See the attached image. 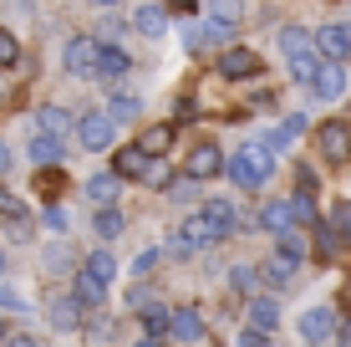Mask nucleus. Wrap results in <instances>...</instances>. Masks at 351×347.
<instances>
[{
	"instance_id": "39",
	"label": "nucleus",
	"mask_w": 351,
	"mask_h": 347,
	"mask_svg": "<svg viewBox=\"0 0 351 347\" xmlns=\"http://www.w3.org/2000/svg\"><path fill=\"white\" fill-rule=\"evenodd\" d=\"M153 266H158V250H138V260H132V271H138V281L148 276Z\"/></svg>"
},
{
	"instance_id": "36",
	"label": "nucleus",
	"mask_w": 351,
	"mask_h": 347,
	"mask_svg": "<svg viewBox=\"0 0 351 347\" xmlns=\"http://www.w3.org/2000/svg\"><path fill=\"white\" fill-rule=\"evenodd\" d=\"M184 46H189V52H204V46H214V41H209V26H184Z\"/></svg>"
},
{
	"instance_id": "48",
	"label": "nucleus",
	"mask_w": 351,
	"mask_h": 347,
	"mask_svg": "<svg viewBox=\"0 0 351 347\" xmlns=\"http://www.w3.org/2000/svg\"><path fill=\"white\" fill-rule=\"evenodd\" d=\"M5 337H10V332H5V327H0V347H5Z\"/></svg>"
},
{
	"instance_id": "28",
	"label": "nucleus",
	"mask_w": 351,
	"mask_h": 347,
	"mask_svg": "<svg viewBox=\"0 0 351 347\" xmlns=\"http://www.w3.org/2000/svg\"><path fill=\"white\" fill-rule=\"evenodd\" d=\"M107 113H112L117 123H132V117L143 113V102L132 98V92H112V98H107Z\"/></svg>"
},
{
	"instance_id": "14",
	"label": "nucleus",
	"mask_w": 351,
	"mask_h": 347,
	"mask_svg": "<svg viewBox=\"0 0 351 347\" xmlns=\"http://www.w3.org/2000/svg\"><path fill=\"white\" fill-rule=\"evenodd\" d=\"M31 164H41V169H51V164H62V138L56 133H46V128H36L31 133Z\"/></svg>"
},
{
	"instance_id": "4",
	"label": "nucleus",
	"mask_w": 351,
	"mask_h": 347,
	"mask_svg": "<svg viewBox=\"0 0 351 347\" xmlns=\"http://www.w3.org/2000/svg\"><path fill=\"white\" fill-rule=\"evenodd\" d=\"M112 138H117V117H112V113H87V117H77V143H82L87 153L112 148Z\"/></svg>"
},
{
	"instance_id": "11",
	"label": "nucleus",
	"mask_w": 351,
	"mask_h": 347,
	"mask_svg": "<svg viewBox=\"0 0 351 347\" xmlns=\"http://www.w3.org/2000/svg\"><path fill=\"white\" fill-rule=\"evenodd\" d=\"M311 98H316V102H336V98H346V62H326V67H321V77L311 82Z\"/></svg>"
},
{
	"instance_id": "32",
	"label": "nucleus",
	"mask_w": 351,
	"mask_h": 347,
	"mask_svg": "<svg viewBox=\"0 0 351 347\" xmlns=\"http://www.w3.org/2000/svg\"><path fill=\"white\" fill-rule=\"evenodd\" d=\"M341 225H316V245H321V256H341Z\"/></svg>"
},
{
	"instance_id": "25",
	"label": "nucleus",
	"mask_w": 351,
	"mask_h": 347,
	"mask_svg": "<svg viewBox=\"0 0 351 347\" xmlns=\"http://www.w3.org/2000/svg\"><path fill=\"white\" fill-rule=\"evenodd\" d=\"M290 62V77L300 82V87H311V82L321 77V62H316V52H295V56H285Z\"/></svg>"
},
{
	"instance_id": "15",
	"label": "nucleus",
	"mask_w": 351,
	"mask_h": 347,
	"mask_svg": "<svg viewBox=\"0 0 351 347\" xmlns=\"http://www.w3.org/2000/svg\"><path fill=\"white\" fill-rule=\"evenodd\" d=\"M112 169L123 174V179H143V174H153V159L132 143V148H117V153H112Z\"/></svg>"
},
{
	"instance_id": "33",
	"label": "nucleus",
	"mask_w": 351,
	"mask_h": 347,
	"mask_svg": "<svg viewBox=\"0 0 351 347\" xmlns=\"http://www.w3.org/2000/svg\"><path fill=\"white\" fill-rule=\"evenodd\" d=\"M21 62V41L10 31H0V67H16Z\"/></svg>"
},
{
	"instance_id": "38",
	"label": "nucleus",
	"mask_w": 351,
	"mask_h": 347,
	"mask_svg": "<svg viewBox=\"0 0 351 347\" xmlns=\"http://www.w3.org/2000/svg\"><path fill=\"white\" fill-rule=\"evenodd\" d=\"M128 306H132V312H143V306H153V286H132V296H128Z\"/></svg>"
},
{
	"instance_id": "47",
	"label": "nucleus",
	"mask_w": 351,
	"mask_h": 347,
	"mask_svg": "<svg viewBox=\"0 0 351 347\" xmlns=\"http://www.w3.org/2000/svg\"><path fill=\"white\" fill-rule=\"evenodd\" d=\"M0 276H5V250H0Z\"/></svg>"
},
{
	"instance_id": "10",
	"label": "nucleus",
	"mask_w": 351,
	"mask_h": 347,
	"mask_svg": "<svg viewBox=\"0 0 351 347\" xmlns=\"http://www.w3.org/2000/svg\"><path fill=\"white\" fill-rule=\"evenodd\" d=\"M316 52L326 56V62H346V56H351V26H341V21L321 26L316 31Z\"/></svg>"
},
{
	"instance_id": "18",
	"label": "nucleus",
	"mask_w": 351,
	"mask_h": 347,
	"mask_svg": "<svg viewBox=\"0 0 351 347\" xmlns=\"http://www.w3.org/2000/svg\"><path fill=\"white\" fill-rule=\"evenodd\" d=\"M173 342H199L204 337V317L193 312V306H178L173 312V332H168Z\"/></svg>"
},
{
	"instance_id": "7",
	"label": "nucleus",
	"mask_w": 351,
	"mask_h": 347,
	"mask_svg": "<svg viewBox=\"0 0 351 347\" xmlns=\"http://www.w3.org/2000/svg\"><path fill=\"white\" fill-rule=\"evenodd\" d=\"M265 62H260V52H250V46H224V56H219V71L229 82H245V77H255Z\"/></svg>"
},
{
	"instance_id": "6",
	"label": "nucleus",
	"mask_w": 351,
	"mask_h": 347,
	"mask_svg": "<svg viewBox=\"0 0 351 347\" xmlns=\"http://www.w3.org/2000/svg\"><path fill=\"white\" fill-rule=\"evenodd\" d=\"M300 337H306L311 347H331L336 312H331V306H311V312H300Z\"/></svg>"
},
{
	"instance_id": "23",
	"label": "nucleus",
	"mask_w": 351,
	"mask_h": 347,
	"mask_svg": "<svg viewBox=\"0 0 351 347\" xmlns=\"http://www.w3.org/2000/svg\"><path fill=\"white\" fill-rule=\"evenodd\" d=\"M36 128H46V133H56V138H62V133H66V128H77V123H71V113H66V107H56V102H46V107H41V113H36Z\"/></svg>"
},
{
	"instance_id": "30",
	"label": "nucleus",
	"mask_w": 351,
	"mask_h": 347,
	"mask_svg": "<svg viewBox=\"0 0 351 347\" xmlns=\"http://www.w3.org/2000/svg\"><path fill=\"white\" fill-rule=\"evenodd\" d=\"M92 225H97V235H102V240H112V235H123V214H117L112 205H102L92 214Z\"/></svg>"
},
{
	"instance_id": "44",
	"label": "nucleus",
	"mask_w": 351,
	"mask_h": 347,
	"mask_svg": "<svg viewBox=\"0 0 351 347\" xmlns=\"http://www.w3.org/2000/svg\"><path fill=\"white\" fill-rule=\"evenodd\" d=\"M10 164H16V159H10V148L0 143V174H10Z\"/></svg>"
},
{
	"instance_id": "40",
	"label": "nucleus",
	"mask_w": 351,
	"mask_h": 347,
	"mask_svg": "<svg viewBox=\"0 0 351 347\" xmlns=\"http://www.w3.org/2000/svg\"><path fill=\"white\" fill-rule=\"evenodd\" d=\"M66 225H71V220H66V210H62V205L46 210V230H66Z\"/></svg>"
},
{
	"instance_id": "27",
	"label": "nucleus",
	"mask_w": 351,
	"mask_h": 347,
	"mask_svg": "<svg viewBox=\"0 0 351 347\" xmlns=\"http://www.w3.org/2000/svg\"><path fill=\"white\" fill-rule=\"evenodd\" d=\"M239 16H245V10H239V0H209V21H214V26L234 31V26H239Z\"/></svg>"
},
{
	"instance_id": "13",
	"label": "nucleus",
	"mask_w": 351,
	"mask_h": 347,
	"mask_svg": "<svg viewBox=\"0 0 351 347\" xmlns=\"http://www.w3.org/2000/svg\"><path fill=\"white\" fill-rule=\"evenodd\" d=\"M82 312H87V302H82V296H56V302L46 306L51 327H62V332H77V327H82Z\"/></svg>"
},
{
	"instance_id": "45",
	"label": "nucleus",
	"mask_w": 351,
	"mask_h": 347,
	"mask_svg": "<svg viewBox=\"0 0 351 347\" xmlns=\"http://www.w3.org/2000/svg\"><path fill=\"white\" fill-rule=\"evenodd\" d=\"M132 347H163V337H138Z\"/></svg>"
},
{
	"instance_id": "3",
	"label": "nucleus",
	"mask_w": 351,
	"mask_h": 347,
	"mask_svg": "<svg viewBox=\"0 0 351 347\" xmlns=\"http://www.w3.org/2000/svg\"><path fill=\"white\" fill-rule=\"evenodd\" d=\"M214 240H224V235L214 230V220L199 210V214H189L184 230L173 235V256H193V250H204V245H214Z\"/></svg>"
},
{
	"instance_id": "5",
	"label": "nucleus",
	"mask_w": 351,
	"mask_h": 347,
	"mask_svg": "<svg viewBox=\"0 0 351 347\" xmlns=\"http://www.w3.org/2000/svg\"><path fill=\"white\" fill-rule=\"evenodd\" d=\"M97 62H102V46H97L92 36H71L66 41V52H62L66 77H97Z\"/></svg>"
},
{
	"instance_id": "21",
	"label": "nucleus",
	"mask_w": 351,
	"mask_h": 347,
	"mask_svg": "<svg viewBox=\"0 0 351 347\" xmlns=\"http://www.w3.org/2000/svg\"><path fill=\"white\" fill-rule=\"evenodd\" d=\"M123 71H128V52L107 41V46H102V62H97V77H102V82H117Z\"/></svg>"
},
{
	"instance_id": "49",
	"label": "nucleus",
	"mask_w": 351,
	"mask_h": 347,
	"mask_svg": "<svg viewBox=\"0 0 351 347\" xmlns=\"http://www.w3.org/2000/svg\"><path fill=\"white\" fill-rule=\"evenodd\" d=\"M92 5H112V0H92Z\"/></svg>"
},
{
	"instance_id": "42",
	"label": "nucleus",
	"mask_w": 351,
	"mask_h": 347,
	"mask_svg": "<svg viewBox=\"0 0 351 347\" xmlns=\"http://www.w3.org/2000/svg\"><path fill=\"white\" fill-rule=\"evenodd\" d=\"M5 347H36V342L26 337V332H10V337H5Z\"/></svg>"
},
{
	"instance_id": "9",
	"label": "nucleus",
	"mask_w": 351,
	"mask_h": 347,
	"mask_svg": "<svg viewBox=\"0 0 351 347\" xmlns=\"http://www.w3.org/2000/svg\"><path fill=\"white\" fill-rule=\"evenodd\" d=\"M295 220H300V199H275L260 210V225L270 235H295Z\"/></svg>"
},
{
	"instance_id": "29",
	"label": "nucleus",
	"mask_w": 351,
	"mask_h": 347,
	"mask_svg": "<svg viewBox=\"0 0 351 347\" xmlns=\"http://www.w3.org/2000/svg\"><path fill=\"white\" fill-rule=\"evenodd\" d=\"M204 214L214 220V230H219V235L234 230V205H229V199H209V205H204Z\"/></svg>"
},
{
	"instance_id": "20",
	"label": "nucleus",
	"mask_w": 351,
	"mask_h": 347,
	"mask_svg": "<svg viewBox=\"0 0 351 347\" xmlns=\"http://www.w3.org/2000/svg\"><path fill=\"white\" fill-rule=\"evenodd\" d=\"M117 189H123V174H117V169H107V174H92V179H87V194L97 199V205H112Z\"/></svg>"
},
{
	"instance_id": "24",
	"label": "nucleus",
	"mask_w": 351,
	"mask_h": 347,
	"mask_svg": "<svg viewBox=\"0 0 351 347\" xmlns=\"http://www.w3.org/2000/svg\"><path fill=\"white\" fill-rule=\"evenodd\" d=\"M173 332V312L168 306H143V337H168Z\"/></svg>"
},
{
	"instance_id": "41",
	"label": "nucleus",
	"mask_w": 351,
	"mask_h": 347,
	"mask_svg": "<svg viewBox=\"0 0 351 347\" xmlns=\"http://www.w3.org/2000/svg\"><path fill=\"white\" fill-rule=\"evenodd\" d=\"M0 214H5V220H10V214H21V199L10 194V189H0Z\"/></svg>"
},
{
	"instance_id": "35",
	"label": "nucleus",
	"mask_w": 351,
	"mask_h": 347,
	"mask_svg": "<svg viewBox=\"0 0 351 347\" xmlns=\"http://www.w3.org/2000/svg\"><path fill=\"white\" fill-rule=\"evenodd\" d=\"M62 184H66V169L56 174V164H51V169H41V179H36V189H41V194H56Z\"/></svg>"
},
{
	"instance_id": "37",
	"label": "nucleus",
	"mask_w": 351,
	"mask_h": 347,
	"mask_svg": "<svg viewBox=\"0 0 351 347\" xmlns=\"http://www.w3.org/2000/svg\"><path fill=\"white\" fill-rule=\"evenodd\" d=\"M229 281H234L239 291H255V286H260V276H255L250 266H234V271H229Z\"/></svg>"
},
{
	"instance_id": "46",
	"label": "nucleus",
	"mask_w": 351,
	"mask_h": 347,
	"mask_svg": "<svg viewBox=\"0 0 351 347\" xmlns=\"http://www.w3.org/2000/svg\"><path fill=\"white\" fill-rule=\"evenodd\" d=\"M163 5H173V10H193V0H163Z\"/></svg>"
},
{
	"instance_id": "19",
	"label": "nucleus",
	"mask_w": 351,
	"mask_h": 347,
	"mask_svg": "<svg viewBox=\"0 0 351 347\" xmlns=\"http://www.w3.org/2000/svg\"><path fill=\"white\" fill-rule=\"evenodd\" d=\"M71 296H82L87 306H102V296H107V281L102 276H92L87 266L77 271V281H71Z\"/></svg>"
},
{
	"instance_id": "22",
	"label": "nucleus",
	"mask_w": 351,
	"mask_h": 347,
	"mask_svg": "<svg viewBox=\"0 0 351 347\" xmlns=\"http://www.w3.org/2000/svg\"><path fill=\"white\" fill-rule=\"evenodd\" d=\"M132 26H138L143 36H163L168 16H163V5H138V10H132Z\"/></svg>"
},
{
	"instance_id": "2",
	"label": "nucleus",
	"mask_w": 351,
	"mask_h": 347,
	"mask_svg": "<svg viewBox=\"0 0 351 347\" xmlns=\"http://www.w3.org/2000/svg\"><path fill=\"white\" fill-rule=\"evenodd\" d=\"M300 260H306V240H300V235H280V250L265 260V281L270 286H290L300 276Z\"/></svg>"
},
{
	"instance_id": "26",
	"label": "nucleus",
	"mask_w": 351,
	"mask_h": 347,
	"mask_svg": "<svg viewBox=\"0 0 351 347\" xmlns=\"http://www.w3.org/2000/svg\"><path fill=\"white\" fill-rule=\"evenodd\" d=\"M311 46H316V36H311L306 26H280V52H285V56L311 52Z\"/></svg>"
},
{
	"instance_id": "17",
	"label": "nucleus",
	"mask_w": 351,
	"mask_h": 347,
	"mask_svg": "<svg viewBox=\"0 0 351 347\" xmlns=\"http://www.w3.org/2000/svg\"><path fill=\"white\" fill-rule=\"evenodd\" d=\"M173 123H153V128H143V138H138V148L148 153V159H163L168 148H173Z\"/></svg>"
},
{
	"instance_id": "43",
	"label": "nucleus",
	"mask_w": 351,
	"mask_h": 347,
	"mask_svg": "<svg viewBox=\"0 0 351 347\" xmlns=\"http://www.w3.org/2000/svg\"><path fill=\"white\" fill-rule=\"evenodd\" d=\"M239 347H265V337H260V332H255V327H250V332H245V337H239Z\"/></svg>"
},
{
	"instance_id": "16",
	"label": "nucleus",
	"mask_w": 351,
	"mask_h": 347,
	"mask_svg": "<svg viewBox=\"0 0 351 347\" xmlns=\"http://www.w3.org/2000/svg\"><path fill=\"white\" fill-rule=\"evenodd\" d=\"M250 327L255 332H275L280 327V302H275V296H250Z\"/></svg>"
},
{
	"instance_id": "31",
	"label": "nucleus",
	"mask_w": 351,
	"mask_h": 347,
	"mask_svg": "<svg viewBox=\"0 0 351 347\" xmlns=\"http://www.w3.org/2000/svg\"><path fill=\"white\" fill-rule=\"evenodd\" d=\"M87 271H92V276H102V281H112V276H117L112 250H92V256H87Z\"/></svg>"
},
{
	"instance_id": "12",
	"label": "nucleus",
	"mask_w": 351,
	"mask_h": 347,
	"mask_svg": "<svg viewBox=\"0 0 351 347\" xmlns=\"http://www.w3.org/2000/svg\"><path fill=\"white\" fill-rule=\"evenodd\" d=\"M321 153H326L331 164H346V159H351V128L341 123V117L321 123Z\"/></svg>"
},
{
	"instance_id": "8",
	"label": "nucleus",
	"mask_w": 351,
	"mask_h": 347,
	"mask_svg": "<svg viewBox=\"0 0 351 347\" xmlns=\"http://www.w3.org/2000/svg\"><path fill=\"white\" fill-rule=\"evenodd\" d=\"M224 153L214 148V143H193L189 148V159H184V169H189V179H214V174H224Z\"/></svg>"
},
{
	"instance_id": "1",
	"label": "nucleus",
	"mask_w": 351,
	"mask_h": 347,
	"mask_svg": "<svg viewBox=\"0 0 351 347\" xmlns=\"http://www.w3.org/2000/svg\"><path fill=\"white\" fill-rule=\"evenodd\" d=\"M224 174L234 179L239 189H265L270 174H275V148H270V143H245L239 153H229Z\"/></svg>"
},
{
	"instance_id": "34",
	"label": "nucleus",
	"mask_w": 351,
	"mask_h": 347,
	"mask_svg": "<svg viewBox=\"0 0 351 347\" xmlns=\"http://www.w3.org/2000/svg\"><path fill=\"white\" fill-rule=\"evenodd\" d=\"M0 312H26V296H21L16 286H5V281H0Z\"/></svg>"
}]
</instances>
